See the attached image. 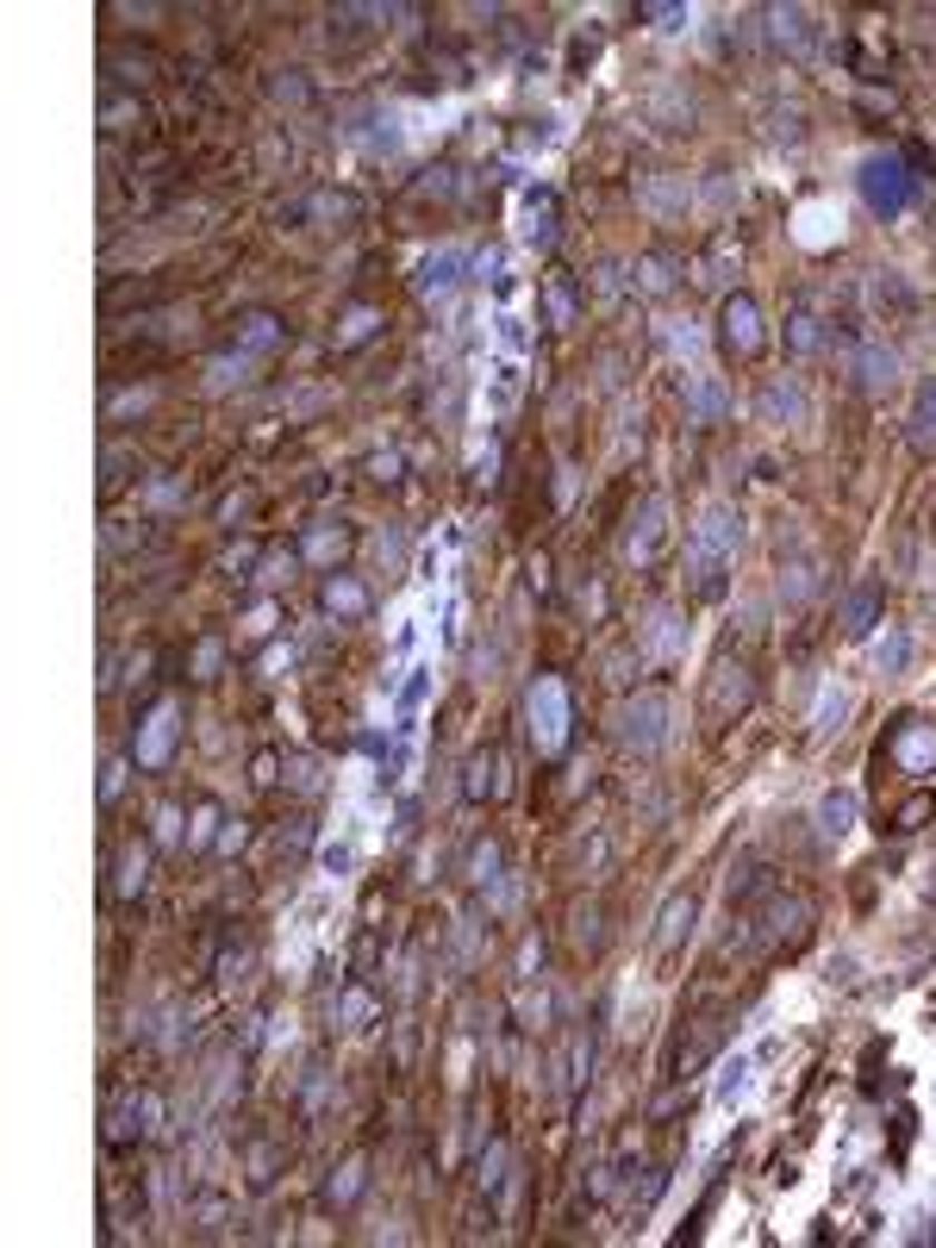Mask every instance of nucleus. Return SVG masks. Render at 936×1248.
<instances>
[{
	"mask_svg": "<svg viewBox=\"0 0 936 1248\" xmlns=\"http://www.w3.org/2000/svg\"><path fill=\"white\" fill-rule=\"evenodd\" d=\"M737 543H743V519H737V507L718 500V507L699 512L693 538H687V587H693L699 600H725Z\"/></svg>",
	"mask_w": 936,
	"mask_h": 1248,
	"instance_id": "f257e3e1",
	"label": "nucleus"
},
{
	"mask_svg": "<svg viewBox=\"0 0 936 1248\" xmlns=\"http://www.w3.org/2000/svg\"><path fill=\"white\" fill-rule=\"evenodd\" d=\"M344 1018L356 1024V1018H368V993H344Z\"/></svg>",
	"mask_w": 936,
	"mask_h": 1248,
	"instance_id": "4c0bfd02",
	"label": "nucleus"
},
{
	"mask_svg": "<svg viewBox=\"0 0 936 1248\" xmlns=\"http://www.w3.org/2000/svg\"><path fill=\"white\" fill-rule=\"evenodd\" d=\"M462 793H469V799H487V793H500V756H493V749L469 756V780H462Z\"/></svg>",
	"mask_w": 936,
	"mask_h": 1248,
	"instance_id": "393cba45",
	"label": "nucleus"
},
{
	"mask_svg": "<svg viewBox=\"0 0 936 1248\" xmlns=\"http://www.w3.org/2000/svg\"><path fill=\"white\" fill-rule=\"evenodd\" d=\"M905 656H912L905 637H887V643H880V668H905Z\"/></svg>",
	"mask_w": 936,
	"mask_h": 1248,
	"instance_id": "e433bc0d",
	"label": "nucleus"
},
{
	"mask_svg": "<svg viewBox=\"0 0 936 1248\" xmlns=\"http://www.w3.org/2000/svg\"><path fill=\"white\" fill-rule=\"evenodd\" d=\"M762 19H768V38H775V45L811 50V13H799V7H775V13H762Z\"/></svg>",
	"mask_w": 936,
	"mask_h": 1248,
	"instance_id": "2eb2a0df",
	"label": "nucleus"
},
{
	"mask_svg": "<svg viewBox=\"0 0 936 1248\" xmlns=\"http://www.w3.org/2000/svg\"><path fill=\"white\" fill-rule=\"evenodd\" d=\"M368 469H375V481H394V469H400V456H375V462H368Z\"/></svg>",
	"mask_w": 936,
	"mask_h": 1248,
	"instance_id": "58836bf2",
	"label": "nucleus"
},
{
	"mask_svg": "<svg viewBox=\"0 0 936 1248\" xmlns=\"http://www.w3.org/2000/svg\"><path fill=\"white\" fill-rule=\"evenodd\" d=\"M918 181L924 175L905 169V157H868L861 163V200H868L880 219H899L905 206L918 200Z\"/></svg>",
	"mask_w": 936,
	"mask_h": 1248,
	"instance_id": "7ed1b4c3",
	"label": "nucleus"
},
{
	"mask_svg": "<svg viewBox=\"0 0 936 1248\" xmlns=\"http://www.w3.org/2000/svg\"><path fill=\"white\" fill-rule=\"evenodd\" d=\"M238 375H244V356H219V363L207 368V381H213V387H231Z\"/></svg>",
	"mask_w": 936,
	"mask_h": 1248,
	"instance_id": "f704fd0d",
	"label": "nucleus"
},
{
	"mask_svg": "<svg viewBox=\"0 0 936 1248\" xmlns=\"http://www.w3.org/2000/svg\"><path fill=\"white\" fill-rule=\"evenodd\" d=\"M930 818H936V799H930V793H912V799L893 812V831H899V837H912V831H924Z\"/></svg>",
	"mask_w": 936,
	"mask_h": 1248,
	"instance_id": "cd10ccee",
	"label": "nucleus"
},
{
	"mask_svg": "<svg viewBox=\"0 0 936 1248\" xmlns=\"http://www.w3.org/2000/svg\"><path fill=\"white\" fill-rule=\"evenodd\" d=\"M681 643H687L681 618H674V612H656L650 618V656H656V662H668V656H681Z\"/></svg>",
	"mask_w": 936,
	"mask_h": 1248,
	"instance_id": "b1692460",
	"label": "nucleus"
},
{
	"mask_svg": "<svg viewBox=\"0 0 936 1248\" xmlns=\"http://www.w3.org/2000/svg\"><path fill=\"white\" fill-rule=\"evenodd\" d=\"M749 699H756V680H749V662H737V668H730V662H718V668H712V680H706V718H712V725H730V718H737V711H743Z\"/></svg>",
	"mask_w": 936,
	"mask_h": 1248,
	"instance_id": "423d86ee",
	"label": "nucleus"
},
{
	"mask_svg": "<svg viewBox=\"0 0 936 1248\" xmlns=\"http://www.w3.org/2000/svg\"><path fill=\"white\" fill-rule=\"evenodd\" d=\"M550 232H555V194L538 188L524 200V237H531V244H550Z\"/></svg>",
	"mask_w": 936,
	"mask_h": 1248,
	"instance_id": "4be33fe9",
	"label": "nucleus"
},
{
	"mask_svg": "<svg viewBox=\"0 0 936 1248\" xmlns=\"http://www.w3.org/2000/svg\"><path fill=\"white\" fill-rule=\"evenodd\" d=\"M287 337V325L282 318H269V313H250L238 325V356H263V350H275Z\"/></svg>",
	"mask_w": 936,
	"mask_h": 1248,
	"instance_id": "f3484780",
	"label": "nucleus"
},
{
	"mask_svg": "<svg viewBox=\"0 0 936 1248\" xmlns=\"http://www.w3.org/2000/svg\"><path fill=\"white\" fill-rule=\"evenodd\" d=\"M524 718H531V743H538L543 756H555V749L569 743V694H562V680H555V675L531 680V694H524Z\"/></svg>",
	"mask_w": 936,
	"mask_h": 1248,
	"instance_id": "20e7f679",
	"label": "nucleus"
},
{
	"mask_svg": "<svg viewBox=\"0 0 936 1248\" xmlns=\"http://www.w3.org/2000/svg\"><path fill=\"white\" fill-rule=\"evenodd\" d=\"M550 318H555V325H569V318H574V282H569V275H550Z\"/></svg>",
	"mask_w": 936,
	"mask_h": 1248,
	"instance_id": "473e14b6",
	"label": "nucleus"
},
{
	"mask_svg": "<svg viewBox=\"0 0 936 1248\" xmlns=\"http://www.w3.org/2000/svg\"><path fill=\"white\" fill-rule=\"evenodd\" d=\"M725 406H730L725 381H718V375H693V387H687V419H693V425H718Z\"/></svg>",
	"mask_w": 936,
	"mask_h": 1248,
	"instance_id": "ddd939ff",
	"label": "nucleus"
},
{
	"mask_svg": "<svg viewBox=\"0 0 936 1248\" xmlns=\"http://www.w3.org/2000/svg\"><path fill=\"white\" fill-rule=\"evenodd\" d=\"M905 438H912V450H924V456L936 450V381H924V387H918L912 419H905Z\"/></svg>",
	"mask_w": 936,
	"mask_h": 1248,
	"instance_id": "4468645a",
	"label": "nucleus"
},
{
	"mask_svg": "<svg viewBox=\"0 0 936 1248\" xmlns=\"http://www.w3.org/2000/svg\"><path fill=\"white\" fill-rule=\"evenodd\" d=\"M674 282H681V256L668 250H650L631 263V287L637 294H674Z\"/></svg>",
	"mask_w": 936,
	"mask_h": 1248,
	"instance_id": "f8f14e48",
	"label": "nucleus"
},
{
	"mask_svg": "<svg viewBox=\"0 0 936 1248\" xmlns=\"http://www.w3.org/2000/svg\"><path fill=\"white\" fill-rule=\"evenodd\" d=\"M175 730H181V711H175V706H157L150 718H144V730H138V768H162V761H169Z\"/></svg>",
	"mask_w": 936,
	"mask_h": 1248,
	"instance_id": "9b49d317",
	"label": "nucleus"
},
{
	"mask_svg": "<svg viewBox=\"0 0 936 1248\" xmlns=\"http://www.w3.org/2000/svg\"><path fill=\"white\" fill-rule=\"evenodd\" d=\"M762 419H768V425H780V419H806L799 381H768V387H762Z\"/></svg>",
	"mask_w": 936,
	"mask_h": 1248,
	"instance_id": "6ab92c4d",
	"label": "nucleus"
},
{
	"mask_svg": "<svg viewBox=\"0 0 936 1248\" xmlns=\"http://www.w3.org/2000/svg\"><path fill=\"white\" fill-rule=\"evenodd\" d=\"M743 263V244H737V232H718L712 244H706V256H699V275L706 282H730V269Z\"/></svg>",
	"mask_w": 936,
	"mask_h": 1248,
	"instance_id": "dca6fc26",
	"label": "nucleus"
},
{
	"mask_svg": "<svg viewBox=\"0 0 936 1248\" xmlns=\"http://www.w3.org/2000/svg\"><path fill=\"white\" fill-rule=\"evenodd\" d=\"M856 824V793H825V806H818V831L825 837H843Z\"/></svg>",
	"mask_w": 936,
	"mask_h": 1248,
	"instance_id": "bb28decb",
	"label": "nucleus"
},
{
	"mask_svg": "<svg viewBox=\"0 0 936 1248\" xmlns=\"http://www.w3.org/2000/svg\"><path fill=\"white\" fill-rule=\"evenodd\" d=\"M375 325H382V313H349L344 318V332H337V350H349V344H363V337H375Z\"/></svg>",
	"mask_w": 936,
	"mask_h": 1248,
	"instance_id": "2f4dec72",
	"label": "nucleus"
},
{
	"mask_svg": "<svg viewBox=\"0 0 936 1248\" xmlns=\"http://www.w3.org/2000/svg\"><path fill=\"white\" fill-rule=\"evenodd\" d=\"M157 1123V1099L150 1092H131L126 1105H119V1118H112V1142H131V1137H144Z\"/></svg>",
	"mask_w": 936,
	"mask_h": 1248,
	"instance_id": "a211bd4d",
	"label": "nucleus"
},
{
	"mask_svg": "<svg viewBox=\"0 0 936 1248\" xmlns=\"http://www.w3.org/2000/svg\"><path fill=\"white\" fill-rule=\"evenodd\" d=\"M144 874H150V855L131 843V849L119 855V893H126V900H131V893H144Z\"/></svg>",
	"mask_w": 936,
	"mask_h": 1248,
	"instance_id": "7c9ffc66",
	"label": "nucleus"
},
{
	"mask_svg": "<svg viewBox=\"0 0 936 1248\" xmlns=\"http://www.w3.org/2000/svg\"><path fill=\"white\" fill-rule=\"evenodd\" d=\"M456 269H462V250L431 256V263H425V275H418V294H444V287L456 282Z\"/></svg>",
	"mask_w": 936,
	"mask_h": 1248,
	"instance_id": "c85d7f7f",
	"label": "nucleus"
},
{
	"mask_svg": "<svg viewBox=\"0 0 936 1248\" xmlns=\"http://www.w3.org/2000/svg\"><path fill=\"white\" fill-rule=\"evenodd\" d=\"M818 344H825V332H818V318H811L806 306H799V313L787 318V350H794V356H811Z\"/></svg>",
	"mask_w": 936,
	"mask_h": 1248,
	"instance_id": "c756f323",
	"label": "nucleus"
},
{
	"mask_svg": "<svg viewBox=\"0 0 936 1248\" xmlns=\"http://www.w3.org/2000/svg\"><path fill=\"white\" fill-rule=\"evenodd\" d=\"M818 574H825V562H818V556H799L794 569L780 574V593H787V600H811V593H818Z\"/></svg>",
	"mask_w": 936,
	"mask_h": 1248,
	"instance_id": "a878e982",
	"label": "nucleus"
},
{
	"mask_svg": "<svg viewBox=\"0 0 936 1248\" xmlns=\"http://www.w3.org/2000/svg\"><path fill=\"white\" fill-rule=\"evenodd\" d=\"M687 931H693V900H687V893H674V900H668V912H662V931H656V949H681Z\"/></svg>",
	"mask_w": 936,
	"mask_h": 1248,
	"instance_id": "5701e85b",
	"label": "nucleus"
},
{
	"mask_svg": "<svg viewBox=\"0 0 936 1248\" xmlns=\"http://www.w3.org/2000/svg\"><path fill=\"white\" fill-rule=\"evenodd\" d=\"M718 325H725V350L737 356V363H756L768 350V325H762V306L749 301V294H730L725 301V313H718Z\"/></svg>",
	"mask_w": 936,
	"mask_h": 1248,
	"instance_id": "39448f33",
	"label": "nucleus"
},
{
	"mask_svg": "<svg viewBox=\"0 0 936 1248\" xmlns=\"http://www.w3.org/2000/svg\"><path fill=\"white\" fill-rule=\"evenodd\" d=\"M849 375H856L861 394H887L893 381H899V356H893L880 337H856V344H849Z\"/></svg>",
	"mask_w": 936,
	"mask_h": 1248,
	"instance_id": "6e6552de",
	"label": "nucleus"
},
{
	"mask_svg": "<svg viewBox=\"0 0 936 1248\" xmlns=\"http://www.w3.org/2000/svg\"><path fill=\"white\" fill-rule=\"evenodd\" d=\"M612 737H619L624 749H637V756H656V749L674 737V699H668V694L624 699L619 718H612Z\"/></svg>",
	"mask_w": 936,
	"mask_h": 1248,
	"instance_id": "f03ea898",
	"label": "nucleus"
},
{
	"mask_svg": "<svg viewBox=\"0 0 936 1248\" xmlns=\"http://www.w3.org/2000/svg\"><path fill=\"white\" fill-rule=\"evenodd\" d=\"M880 606H887V581H880V574L856 581L849 593H843V606H837L843 637H868V631H874V618H880Z\"/></svg>",
	"mask_w": 936,
	"mask_h": 1248,
	"instance_id": "1a4fd4ad",
	"label": "nucleus"
},
{
	"mask_svg": "<svg viewBox=\"0 0 936 1248\" xmlns=\"http://www.w3.org/2000/svg\"><path fill=\"white\" fill-rule=\"evenodd\" d=\"M493 874H500V843H481V849H475V862H469V881H481V886H487Z\"/></svg>",
	"mask_w": 936,
	"mask_h": 1248,
	"instance_id": "72a5a7b5",
	"label": "nucleus"
},
{
	"mask_svg": "<svg viewBox=\"0 0 936 1248\" xmlns=\"http://www.w3.org/2000/svg\"><path fill=\"white\" fill-rule=\"evenodd\" d=\"M843 711H849V699H843V694H825V706H818V730H837V725H843Z\"/></svg>",
	"mask_w": 936,
	"mask_h": 1248,
	"instance_id": "c9c22d12",
	"label": "nucleus"
},
{
	"mask_svg": "<svg viewBox=\"0 0 936 1248\" xmlns=\"http://www.w3.org/2000/svg\"><path fill=\"white\" fill-rule=\"evenodd\" d=\"M887 756L899 761L912 780L936 775V725H924V718H899V730L887 737Z\"/></svg>",
	"mask_w": 936,
	"mask_h": 1248,
	"instance_id": "0eeeda50",
	"label": "nucleus"
},
{
	"mask_svg": "<svg viewBox=\"0 0 936 1248\" xmlns=\"http://www.w3.org/2000/svg\"><path fill=\"white\" fill-rule=\"evenodd\" d=\"M662 538H668V507L662 500H643V512L631 519V538H624V556H631L637 569H650L656 556H662Z\"/></svg>",
	"mask_w": 936,
	"mask_h": 1248,
	"instance_id": "9d476101",
	"label": "nucleus"
},
{
	"mask_svg": "<svg viewBox=\"0 0 936 1248\" xmlns=\"http://www.w3.org/2000/svg\"><path fill=\"white\" fill-rule=\"evenodd\" d=\"M325 606H332L337 618H363L368 612V587L349 581V574H332V581H325Z\"/></svg>",
	"mask_w": 936,
	"mask_h": 1248,
	"instance_id": "aec40b11",
	"label": "nucleus"
},
{
	"mask_svg": "<svg viewBox=\"0 0 936 1248\" xmlns=\"http://www.w3.org/2000/svg\"><path fill=\"white\" fill-rule=\"evenodd\" d=\"M344 543H349L344 524H313V531L300 538V556H306V562H337V556H344Z\"/></svg>",
	"mask_w": 936,
	"mask_h": 1248,
	"instance_id": "412c9836",
	"label": "nucleus"
}]
</instances>
